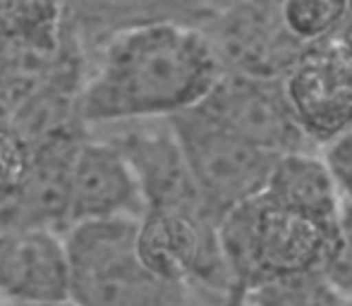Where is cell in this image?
Listing matches in <instances>:
<instances>
[{
    "label": "cell",
    "mask_w": 352,
    "mask_h": 306,
    "mask_svg": "<svg viewBox=\"0 0 352 306\" xmlns=\"http://www.w3.org/2000/svg\"><path fill=\"white\" fill-rule=\"evenodd\" d=\"M218 77L221 67L199 24L148 19L101 43L74 115L82 125L96 127L170 120L199 106Z\"/></svg>",
    "instance_id": "obj_1"
},
{
    "label": "cell",
    "mask_w": 352,
    "mask_h": 306,
    "mask_svg": "<svg viewBox=\"0 0 352 306\" xmlns=\"http://www.w3.org/2000/svg\"><path fill=\"white\" fill-rule=\"evenodd\" d=\"M336 235L264 194L226 211L218 220V244L230 292H252L274 280L324 268Z\"/></svg>",
    "instance_id": "obj_2"
},
{
    "label": "cell",
    "mask_w": 352,
    "mask_h": 306,
    "mask_svg": "<svg viewBox=\"0 0 352 306\" xmlns=\"http://www.w3.org/2000/svg\"><path fill=\"white\" fill-rule=\"evenodd\" d=\"M137 223L111 218L63 230L77 306H185L187 290L161 283L140 263Z\"/></svg>",
    "instance_id": "obj_3"
},
{
    "label": "cell",
    "mask_w": 352,
    "mask_h": 306,
    "mask_svg": "<svg viewBox=\"0 0 352 306\" xmlns=\"http://www.w3.org/2000/svg\"><path fill=\"white\" fill-rule=\"evenodd\" d=\"M166 122L201 199L218 218L264 191L276 156L223 130L197 108Z\"/></svg>",
    "instance_id": "obj_4"
},
{
    "label": "cell",
    "mask_w": 352,
    "mask_h": 306,
    "mask_svg": "<svg viewBox=\"0 0 352 306\" xmlns=\"http://www.w3.org/2000/svg\"><path fill=\"white\" fill-rule=\"evenodd\" d=\"M137 259L156 280L204 290L226 299L230 278L218 244V218L206 213H144L137 223Z\"/></svg>",
    "instance_id": "obj_5"
},
{
    "label": "cell",
    "mask_w": 352,
    "mask_h": 306,
    "mask_svg": "<svg viewBox=\"0 0 352 306\" xmlns=\"http://www.w3.org/2000/svg\"><path fill=\"white\" fill-rule=\"evenodd\" d=\"M199 29L221 75L280 79L307 51L285 32L278 3L211 5Z\"/></svg>",
    "instance_id": "obj_6"
},
{
    "label": "cell",
    "mask_w": 352,
    "mask_h": 306,
    "mask_svg": "<svg viewBox=\"0 0 352 306\" xmlns=\"http://www.w3.org/2000/svg\"><path fill=\"white\" fill-rule=\"evenodd\" d=\"M65 19L53 5H0V125L36 96L60 58Z\"/></svg>",
    "instance_id": "obj_7"
},
{
    "label": "cell",
    "mask_w": 352,
    "mask_h": 306,
    "mask_svg": "<svg viewBox=\"0 0 352 306\" xmlns=\"http://www.w3.org/2000/svg\"><path fill=\"white\" fill-rule=\"evenodd\" d=\"M195 108L223 130L276 158L316 151L292 120L280 79L221 75Z\"/></svg>",
    "instance_id": "obj_8"
},
{
    "label": "cell",
    "mask_w": 352,
    "mask_h": 306,
    "mask_svg": "<svg viewBox=\"0 0 352 306\" xmlns=\"http://www.w3.org/2000/svg\"><path fill=\"white\" fill-rule=\"evenodd\" d=\"M297 130L321 151L352 132V60L333 43L307 48L280 77Z\"/></svg>",
    "instance_id": "obj_9"
},
{
    "label": "cell",
    "mask_w": 352,
    "mask_h": 306,
    "mask_svg": "<svg viewBox=\"0 0 352 306\" xmlns=\"http://www.w3.org/2000/svg\"><path fill=\"white\" fill-rule=\"evenodd\" d=\"M116 127L120 137H108L106 141H111L130 165L140 187L144 213L177 211L218 218L201 199L166 120L127 122Z\"/></svg>",
    "instance_id": "obj_10"
},
{
    "label": "cell",
    "mask_w": 352,
    "mask_h": 306,
    "mask_svg": "<svg viewBox=\"0 0 352 306\" xmlns=\"http://www.w3.org/2000/svg\"><path fill=\"white\" fill-rule=\"evenodd\" d=\"M144 213L137 180L122 153L106 139H82L74 151L67 194V223L132 218Z\"/></svg>",
    "instance_id": "obj_11"
},
{
    "label": "cell",
    "mask_w": 352,
    "mask_h": 306,
    "mask_svg": "<svg viewBox=\"0 0 352 306\" xmlns=\"http://www.w3.org/2000/svg\"><path fill=\"white\" fill-rule=\"evenodd\" d=\"M3 302H58L70 299V263L63 232L17 230L0 246Z\"/></svg>",
    "instance_id": "obj_12"
},
{
    "label": "cell",
    "mask_w": 352,
    "mask_h": 306,
    "mask_svg": "<svg viewBox=\"0 0 352 306\" xmlns=\"http://www.w3.org/2000/svg\"><path fill=\"white\" fill-rule=\"evenodd\" d=\"M79 141L82 139H74L65 130L36 141V151L22 167L17 211L19 220H22V230H65L70 170Z\"/></svg>",
    "instance_id": "obj_13"
},
{
    "label": "cell",
    "mask_w": 352,
    "mask_h": 306,
    "mask_svg": "<svg viewBox=\"0 0 352 306\" xmlns=\"http://www.w3.org/2000/svg\"><path fill=\"white\" fill-rule=\"evenodd\" d=\"M261 194L336 235L343 199L321 153H287L274 163Z\"/></svg>",
    "instance_id": "obj_14"
},
{
    "label": "cell",
    "mask_w": 352,
    "mask_h": 306,
    "mask_svg": "<svg viewBox=\"0 0 352 306\" xmlns=\"http://www.w3.org/2000/svg\"><path fill=\"white\" fill-rule=\"evenodd\" d=\"M345 5L338 0H287L278 3L280 19L292 41L302 48H314L329 43L338 32L345 14Z\"/></svg>",
    "instance_id": "obj_15"
},
{
    "label": "cell",
    "mask_w": 352,
    "mask_h": 306,
    "mask_svg": "<svg viewBox=\"0 0 352 306\" xmlns=\"http://www.w3.org/2000/svg\"><path fill=\"white\" fill-rule=\"evenodd\" d=\"M242 294L252 306H348L326 283L321 270L274 280Z\"/></svg>",
    "instance_id": "obj_16"
},
{
    "label": "cell",
    "mask_w": 352,
    "mask_h": 306,
    "mask_svg": "<svg viewBox=\"0 0 352 306\" xmlns=\"http://www.w3.org/2000/svg\"><path fill=\"white\" fill-rule=\"evenodd\" d=\"M326 283L333 287V292L343 299L345 304H352V206L343 201L338 218V230H336L333 246L329 251L324 268H321Z\"/></svg>",
    "instance_id": "obj_17"
},
{
    "label": "cell",
    "mask_w": 352,
    "mask_h": 306,
    "mask_svg": "<svg viewBox=\"0 0 352 306\" xmlns=\"http://www.w3.org/2000/svg\"><path fill=\"white\" fill-rule=\"evenodd\" d=\"M319 153L329 167L331 177H333L336 187H338L340 199L352 206V132L336 139L333 144H329Z\"/></svg>",
    "instance_id": "obj_18"
},
{
    "label": "cell",
    "mask_w": 352,
    "mask_h": 306,
    "mask_svg": "<svg viewBox=\"0 0 352 306\" xmlns=\"http://www.w3.org/2000/svg\"><path fill=\"white\" fill-rule=\"evenodd\" d=\"M331 43H333L338 51H343L352 60V3L345 5V14H343V19H340L338 32H336V36L331 38Z\"/></svg>",
    "instance_id": "obj_19"
},
{
    "label": "cell",
    "mask_w": 352,
    "mask_h": 306,
    "mask_svg": "<svg viewBox=\"0 0 352 306\" xmlns=\"http://www.w3.org/2000/svg\"><path fill=\"white\" fill-rule=\"evenodd\" d=\"M8 306H77L72 299H58V302H29V304H19V302H5Z\"/></svg>",
    "instance_id": "obj_20"
},
{
    "label": "cell",
    "mask_w": 352,
    "mask_h": 306,
    "mask_svg": "<svg viewBox=\"0 0 352 306\" xmlns=\"http://www.w3.org/2000/svg\"><path fill=\"white\" fill-rule=\"evenodd\" d=\"M223 306H252V304L242 292H230L226 299H223Z\"/></svg>",
    "instance_id": "obj_21"
},
{
    "label": "cell",
    "mask_w": 352,
    "mask_h": 306,
    "mask_svg": "<svg viewBox=\"0 0 352 306\" xmlns=\"http://www.w3.org/2000/svg\"><path fill=\"white\" fill-rule=\"evenodd\" d=\"M0 306H8V304H5V302H3V299H0Z\"/></svg>",
    "instance_id": "obj_22"
}]
</instances>
